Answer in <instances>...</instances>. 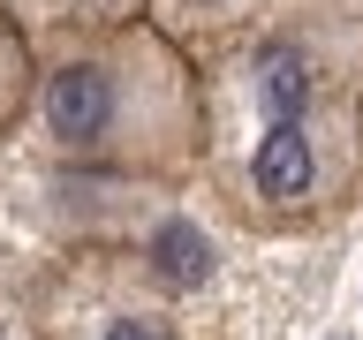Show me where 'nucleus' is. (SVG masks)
Listing matches in <instances>:
<instances>
[{
  "mask_svg": "<svg viewBox=\"0 0 363 340\" xmlns=\"http://www.w3.org/2000/svg\"><path fill=\"white\" fill-rule=\"evenodd\" d=\"M197 68V189L227 227L318 234L363 197V0H288Z\"/></svg>",
  "mask_w": 363,
  "mask_h": 340,
  "instance_id": "1",
  "label": "nucleus"
},
{
  "mask_svg": "<svg viewBox=\"0 0 363 340\" xmlns=\"http://www.w3.org/2000/svg\"><path fill=\"white\" fill-rule=\"evenodd\" d=\"M38 45V84L23 113V152L68 174L197 181L204 166V68L159 23H84Z\"/></svg>",
  "mask_w": 363,
  "mask_h": 340,
  "instance_id": "2",
  "label": "nucleus"
},
{
  "mask_svg": "<svg viewBox=\"0 0 363 340\" xmlns=\"http://www.w3.org/2000/svg\"><path fill=\"white\" fill-rule=\"evenodd\" d=\"M16 302L30 340H212L197 302L129 249H61Z\"/></svg>",
  "mask_w": 363,
  "mask_h": 340,
  "instance_id": "3",
  "label": "nucleus"
},
{
  "mask_svg": "<svg viewBox=\"0 0 363 340\" xmlns=\"http://www.w3.org/2000/svg\"><path fill=\"white\" fill-rule=\"evenodd\" d=\"M288 0H144V23H159L189 61H212L235 38H250L265 16H280Z\"/></svg>",
  "mask_w": 363,
  "mask_h": 340,
  "instance_id": "4",
  "label": "nucleus"
},
{
  "mask_svg": "<svg viewBox=\"0 0 363 340\" xmlns=\"http://www.w3.org/2000/svg\"><path fill=\"white\" fill-rule=\"evenodd\" d=\"M30 84H38V45L23 30L8 8H0V136L23 129V113H30Z\"/></svg>",
  "mask_w": 363,
  "mask_h": 340,
  "instance_id": "5",
  "label": "nucleus"
},
{
  "mask_svg": "<svg viewBox=\"0 0 363 340\" xmlns=\"http://www.w3.org/2000/svg\"><path fill=\"white\" fill-rule=\"evenodd\" d=\"M8 16L30 30V38H53V30H68V0H0Z\"/></svg>",
  "mask_w": 363,
  "mask_h": 340,
  "instance_id": "6",
  "label": "nucleus"
},
{
  "mask_svg": "<svg viewBox=\"0 0 363 340\" xmlns=\"http://www.w3.org/2000/svg\"><path fill=\"white\" fill-rule=\"evenodd\" d=\"M144 16V0H68V30H84V23H136Z\"/></svg>",
  "mask_w": 363,
  "mask_h": 340,
  "instance_id": "7",
  "label": "nucleus"
}]
</instances>
